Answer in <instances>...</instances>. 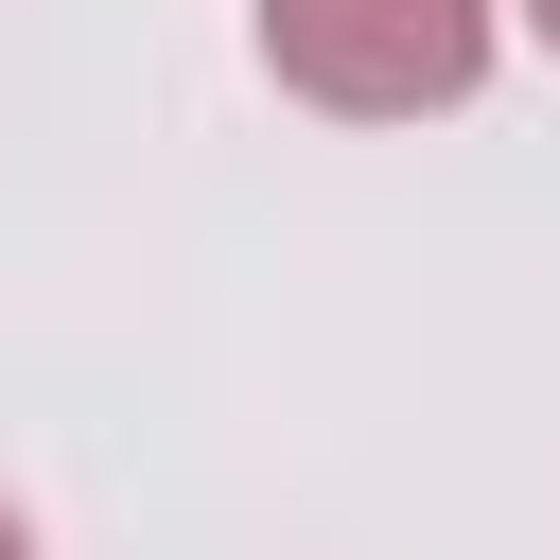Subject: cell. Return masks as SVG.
<instances>
[{
  "label": "cell",
  "mask_w": 560,
  "mask_h": 560,
  "mask_svg": "<svg viewBox=\"0 0 560 560\" xmlns=\"http://www.w3.org/2000/svg\"><path fill=\"white\" fill-rule=\"evenodd\" d=\"M262 18V70L332 122H438L490 88V35L508 0H245Z\"/></svg>",
  "instance_id": "cell-1"
},
{
  "label": "cell",
  "mask_w": 560,
  "mask_h": 560,
  "mask_svg": "<svg viewBox=\"0 0 560 560\" xmlns=\"http://www.w3.org/2000/svg\"><path fill=\"white\" fill-rule=\"evenodd\" d=\"M525 35H542V52H560V0H525Z\"/></svg>",
  "instance_id": "cell-2"
},
{
  "label": "cell",
  "mask_w": 560,
  "mask_h": 560,
  "mask_svg": "<svg viewBox=\"0 0 560 560\" xmlns=\"http://www.w3.org/2000/svg\"><path fill=\"white\" fill-rule=\"evenodd\" d=\"M0 560H35V525H18V508H0Z\"/></svg>",
  "instance_id": "cell-3"
}]
</instances>
